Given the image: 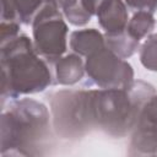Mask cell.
I'll list each match as a JSON object with an SVG mask.
<instances>
[{
	"mask_svg": "<svg viewBox=\"0 0 157 157\" xmlns=\"http://www.w3.org/2000/svg\"><path fill=\"white\" fill-rule=\"evenodd\" d=\"M155 87L137 80L128 88L59 91L50 96L54 126L64 137H76L90 128H98L113 137L131 132L139 112Z\"/></svg>",
	"mask_w": 157,
	"mask_h": 157,
	"instance_id": "6da1fadb",
	"label": "cell"
},
{
	"mask_svg": "<svg viewBox=\"0 0 157 157\" xmlns=\"http://www.w3.org/2000/svg\"><path fill=\"white\" fill-rule=\"evenodd\" d=\"M1 103L6 98L17 99L23 94L44 91L53 82L48 61L37 53L26 34L0 44Z\"/></svg>",
	"mask_w": 157,
	"mask_h": 157,
	"instance_id": "7a4b0ae2",
	"label": "cell"
},
{
	"mask_svg": "<svg viewBox=\"0 0 157 157\" xmlns=\"http://www.w3.org/2000/svg\"><path fill=\"white\" fill-rule=\"evenodd\" d=\"M49 134V112L36 99H13L1 114V155L31 156Z\"/></svg>",
	"mask_w": 157,
	"mask_h": 157,
	"instance_id": "3957f363",
	"label": "cell"
},
{
	"mask_svg": "<svg viewBox=\"0 0 157 157\" xmlns=\"http://www.w3.org/2000/svg\"><path fill=\"white\" fill-rule=\"evenodd\" d=\"M67 25L55 0H45L32 22L33 45L48 63H55L66 52Z\"/></svg>",
	"mask_w": 157,
	"mask_h": 157,
	"instance_id": "277c9868",
	"label": "cell"
},
{
	"mask_svg": "<svg viewBox=\"0 0 157 157\" xmlns=\"http://www.w3.org/2000/svg\"><path fill=\"white\" fill-rule=\"evenodd\" d=\"M85 70L99 88H128L134 82L132 66L107 47L87 56Z\"/></svg>",
	"mask_w": 157,
	"mask_h": 157,
	"instance_id": "5b68a950",
	"label": "cell"
},
{
	"mask_svg": "<svg viewBox=\"0 0 157 157\" xmlns=\"http://www.w3.org/2000/svg\"><path fill=\"white\" fill-rule=\"evenodd\" d=\"M130 156L157 155V94H152L142 104L131 130Z\"/></svg>",
	"mask_w": 157,
	"mask_h": 157,
	"instance_id": "8992f818",
	"label": "cell"
},
{
	"mask_svg": "<svg viewBox=\"0 0 157 157\" xmlns=\"http://www.w3.org/2000/svg\"><path fill=\"white\" fill-rule=\"evenodd\" d=\"M97 18L105 34H115L126 29L129 13L123 0H108L97 11Z\"/></svg>",
	"mask_w": 157,
	"mask_h": 157,
	"instance_id": "52a82bcc",
	"label": "cell"
},
{
	"mask_svg": "<svg viewBox=\"0 0 157 157\" xmlns=\"http://www.w3.org/2000/svg\"><path fill=\"white\" fill-rule=\"evenodd\" d=\"M45 0H1V21L32 25Z\"/></svg>",
	"mask_w": 157,
	"mask_h": 157,
	"instance_id": "ba28073f",
	"label": "cell"
},
{
	"mask_svg": "<svg viewBox=\"0 0 157 157\" xmlns=\"http://www.w3.org/2000/svg\"><path fill=\"white\" fill-rule=\"evenodd\" d=\"M86 70L81 55L74 53L61 56L54 63L55 82L64 86L75 85L83 78Z\"/></svg>",
	"mask_w": 157,
	"mask_h": 157,
	"instance_id": "9c48e42d",
	"label": "cell"
},
{
	"mask_svg": "<svg viewBox=\"0 0 157 157\" xmlns=\"http://www.w3.org/2000/svg\"><path fill=\"white\" fill-rule=\"evenodd\" d=\"M70 47L74 53L81 56H90L91 54L105 47L104 36L96 28H83L74 31L70 36Z\"/></svg>",
	"mask_w": 157,
	"mask_h": 157,
	"instance_id": "30bf717a",
	"label": "cell"
},
{
	"mask_svg": "<svg viewBox=\"0 0 157 157\" xmlns=\"http://www.w3.org/2000/svg\"><path fill=\"white\" fill-rule=\"evenodd\" d=\"M104 40L105 47L123 59H128L134 55L140 45V40L131 37L126 29L115 34H104Z\"/></svg>",
	"mask_w": 157,
	"mask_h": 157,
	"instance_id": "8fae6325",
	"label": "cell"
},
{
	"mask_svg": "<svg viewBox=\"0 0 157 157\" xmlns=\"http://www.w3.org/2000/svg\"><path fill=\"white\" fill-rule=\"evenodd\" d=\"M155 25L156 20L153 13L147 11H136L128 22L126 32L135 39L140 40L155 28Z\"/></svg>",
	"mask_w": 157,
	"mask_h": 157,
	"instance_id": "7c38bea8",
	"label": "cell"
},
{
	"mask_svg": "<svg viewBox=\"0 0 157 157\" xmlns=\"http://www.w3.org/2000/svg\"><path fill=\"white\" fill-rule=\"evenodd\" d=\"M66 20L74 26H83L91 20V13L86 11L80 0H55Z\"/></svg>",
	"mask_w": 157,
	"mask_h": 157,
	"instance_id": "4fadbf2b",
	"label": "cell"
},
{
	"mask_svg": "<svg viewBox=\"0 0 157 157\" xmlns=\"http://www.w3.org/2000/svg\"><path fill=\"white\" fill-rule=\"evenodd\" d=\"M140 61L150 71H157V33L150 34L140 47Z\"/></svg>",
	"mask_w": 157,
	"mask_h": 157,
	"instance_id": "5bb4252c",
	"label": "cell"
},
{
	"mask_svg": "<svg viewBox=\"0 0 157 157\" xmlns=\"http://www.w3.org/2000/svg\"><path fill=\"white\" fill-rule=\"evenodd\" d=\"M20 22L16 21H1L0 31H1V40L0 44L6 43L20 34Z\"/></svg>",
	"mask_w": 157,
	"mask_h": 157,
	"instance_id": "9a60e30c",
	"label": "cell"
},
{
	"mask_svg": "<svg viewBox=\"0 0 157 157\" xmlns=\"http://www.w3.org/2000/svg\"><path fill=\"white\" fill-rule=\"evenodd\" d=\"M128 7L135 11H147L153 13L157 10V0H124Z\"/></svg>",
	"mask_w": 157,
	"mask_h": 157,
	"instance_id": "2e32d148",
	"label": "cell"
},
{
	"mask_svg": "<svg viewBox=\"0 0 157 157\" xmlns=\"http://www.w3.org/2000/svg\"><path fill=\"white\" fill-rule=\"evenodd\" d=\"M80 1L87 12H90L91 15H97L99 7L108 0H80Z\"/></svg>",
	"mask_w": 157,
	"mask_h": 157,
	"instance_id": "e0dca14e",
	"label": "cell"
}]
</instances>
